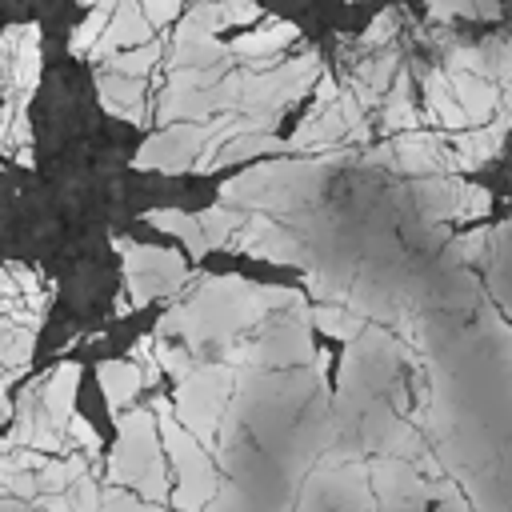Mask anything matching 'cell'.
Instances as JSON below:
<instances>
[{"label": "cell", "mask_w": 512, "mask_h": 512, "mask_svg": "<svg viewBox=\"0 0 512 512\" xmlns=\"http://www.w3.org/2000/svg\"><path fill=\"white\" fill-rule=\"evenodd\" d=\"M156 408H132L128 416H116L120 424V440L112 448V468H108V480L116 488H136L144 500L160 504L168 496V476H164V464H168V452L160 448L156 440Z\"/></svg>", "instance_id": "1"}, {"label": "cell", "mask_w": 512, "mask_h": 512, "mask_svg": "<svg viewBox=\"0 0 512 512\" xmlns=\"http://www.w3.org/2000/svg\"><path fill=\"white\" fill-rule=\"evenodd\" d=\"M160 416V440L168 460L176 464V508L180 512H208L216 500V468L208 460V448L200 440H192V432L176 420L172 404L156 400L152 404Z\"/></svg>", "instance_id": "2"}, {"label": "cell", "mask_w": 512, "mask_h": 512, "mask_svg": "<svg viewBox=\"0 0 512 512\" xmlns=\"http://www.w3.org/2000/svg\"><path fill=\"white\" fill-rule=\"evenodd\" d=\"M232 384H236V368H232V364H204V368H196L192 376H184L180 388H176L172 412H176V420H180L188 432H196V440H200L208 452H216V444H220L216 432H220V424H224V416H228Z\"/></svg>", "instance_id": "3"}, {"label": "cell", "mask_w": 512, "mask_h": 512, "mask_svg": "<svg viewBox=\"0 0 512 512\" xmlns=\"http://www.w3.org/2000/svg\"><path fill=\"white\" fill-rule=\"evenodd\" d=\"M124 252V284H128V308H144L156 296L176 292L180 284H188V264L184 256L168 252V248H140V244H120Z\"/></svg>", "instance_id": "4"}, {"label": "cell", "mask_w": 512, "mask_h": 512, "mask_svg": "<svg viewBox=\"0 0 512 512\" xmlns=\"http://www.w3.org/2000/svg\"><path fill=\"white\" fill-rule=\"evenodd\" d=\"M96 376H100V392H104L112 416H124V404H132L136 392L148 384V376L136 360H108V364H100Z\"/></svg>", "instance_id": "5"}, {"label": "cell", "mask_w": 512, "mask_h": 512, "mask_svg": "<svg viewBox=\"0 0 512 512\" xmlns=\"http://www.w3.org/2000/svg\"><path fill=\"white\" fill-rule=\"evenodd\" d=\"M100 104L112 116L124 120H144V80L140 76H120V72H100Z\"/></svg>", "instance_id": "6"}, {"label": "cell", "mask_w": 512, "mask_h": 512, "mask_svg": "<svg viewBox=\"0 0 512 512\" xmlns=\"http://www.w3.org/2000/svg\"><path fill=\"white\" fill-rule=\"evenodd\" d=\"M144 220H148L152 228H160V232H172L176 240H184V248H188L196 260L208 252V240H204V220H200V212H196V216H188V212H176V208H160V212H144Z\"/></svg>", "instance_id": "7"}, {"label": "cell", "mask_w": 512, "mask_h": 512, "mask_svg": "<svg viewBox=\"0 0 512 512\" xmlns=\"http://www.w3.org/2000/svg\"><path fill=\"white\" fill-rule=\"evenodd\" d=\"M288 40H296V28L284 24V20H272V24H264V28L232 40V52L236 56H248V60H256V56L260 60H272L280 48H288Z\"/></svg>", "instance_id": "8"}, {"label": "cell", "mask_w": 512, "mask_h": 512, "mask_svg": "<svg viewBox=\"0 0 512 512\" xmlns=\"http://www.w3.org/2000/svg\"><path fill=\"white\" fill-rule=\"evenodd\" d=\"M312 324L324 336H340V340H356L364 332V316L352 312L348 304H312Z\"/></svg>", "instance_id": "9"}, {"label": "cell", "mask_w": 512, "mask_h": 512, "mask_svg": "<svg viewBox=\"0 0 512 512\" xmlns=\"http://www.w3.org/2000/svg\"><path fill=\"white\" fill-rule=\"evenodd\" d=\"M180 4H184V0H144V16H148L152 24H168Z\"/></svg>", "instance_id": "10"}, {"label": "cell", "mask_w": 512, "mask_h": 512, "mask_svg": "<svg viewBox=\"0 0 512 512\" xmlns=\"http://www.w3.org/2000/svg\"><path fill=\"white\" fill-rule=\"evenodd\" d=\"M4 512H48V508H24L16 496H8V500H4Z\"/></svg>", "instance_id": "11"}]
</instances>
